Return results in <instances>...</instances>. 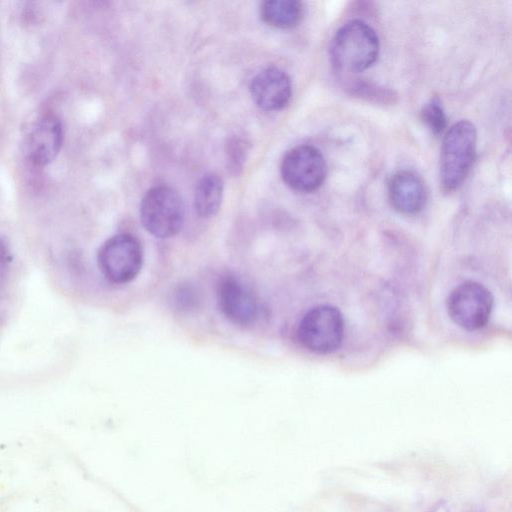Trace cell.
I'll list each match as a JSON object with an SVG mask.
<instances>
[{
  "label": "cell",
  "instance_id": "1",
  "mask_svg": "<svg viewBox=\"0 0 512 512\" xmlns=\"http://www.w3.org/2000/svg\"><path fill=\"white\" fill-rule=\"evenodd\" d=\"M380 44L375 30L362 20L341 26L330 44V59L340 72L358 73L377 60Z\"/></svg>",
  "mask_w": 512,
  "mask_h": 512
},
{
  "label": "cell",
  "instance_id": "2",
  "mask_svg": "<svg viewBox=\"0 0 512 512\" xmlns=\"http://www.w3.org/2000/svg\"><path fill=\"white\" fill-rule=\"evenodd\" d=\"M477 131L474 124L461 120L446 133L441 147L439 176L442 188L457 190L468 176L476 155Z\"/></svg>",
  "mask_w": 512,
  "mask_h": 512
},
{
  "label": "cell",
  "instance_id": "3",
  "mask_svg": "<svg viewBox=\"0 0 512 512\" xmlns=\"http://www.w3.org/2000/svg\"><path fill=\"white\" fill-rule=\"evenodd\" d=\"M184 203L173 188L160 185L149 189L140 204V220L146 231L157 238H169L182 228Z\"/></svg>",
  "mask_w": 512,
  "mask_h": 512
},
{
  "label": "cell",
  "instance_id": "4",
  "mask_svg": "<svg viewBox=\"0 0 512 512\" xmlns=\"http://www.w3.org/2000/svg\"><path fill=\"white\" fill-rule=\"evenodd\" d=\"M96 258L98 268L107 281L125 284L139 274L143 250L135 236L121 233L107 239L99 248Z\"/></svg>",
  "mask_w": 512,
  "mask_h": 512
},
{
  "label": "cell",
  "instance_id": "5",
  "mask_svg": "<svg viewBox=\"0 0 512 512\" xmlns=\"http://www.w3.org/2000/svg\"><path fill=\"white\" fill-rule=\"evenodd\" d=\"M300 343L316 354H329L339 348L344 337V319L331 305H319L302 317L298 330Z\"/></svg>",
  "mask_w": 512,
  "mask_h": 512
},
{
  "label": "cell",
  "instance_id": "6",
  "mask_svg": "<svg viewBox=\"0 0 512 512\" xmlns=\"http://www.w3.org/2000/svg\"><path fill=\"white\" fill-rule=\"evenodd\" d=\"M493 302L491 292L484 285L476 281H465L450 292L446 309L457 326L467 331H476L489 321Z\"/></svg>",
  "mask_w": 512,
  "mask_h": 512
},
{
  "label": "cell",
  "instance_id": "7",
  "mask_svg": "<svg viewBox=\"0 0 512 512\" xmlns=\"http://www.w3.org/2000/svg\"><path fill=\"white\" fill-rule=\"evenodd\" d=\"M280 172L289 188L300 193H311L325 181L327 164L316 147L299 145L285 154Z\"/></svg>",
  "mask_w": 512,
  "mask_h": 512
},
{
  "label": "cell",
  "instance_id": "8",
  "mask_svg": "<svg viewBox=\"0 0 512 512\" xmlns=\"http://www.w3.org/2000/svg\"><path fill=\"white\" fill-rule=\"evenodd\" d=\"M216 297L220 312L230 322L247 326L256 320L257 299L239 278L232 275L223 277L217 285Z\"/></svg>",
  "mask_w": 512,
  "mask_h": 512
},
{
  "label": "cell",
  "instance_id": "9",
  "mask_svg": "<svg viewBox=\"0 0 512 512\" xmlns=\"http://www.w3.org/2000/svg\"><path fill=\"white\" fill-rule=\"evenodd\" d=\"M250 93L258 107L265 111H277L286 107L292 96L289 76L277 67L260 71L251 81Z\"/></svg>",
  "mask_w": 512,
  "mask_h": 512
},
{
  "label": "cell",
  "instance_id": "10",
  "mask_svg": "<svg viewBox=\"0 0 512 512\" xmlns=\"http://www.w3.org/2000/svg\"><path fill=\"white\" fill-rule=\"evenodd\" d=\"M63 139L62 126L55 116H44L31 128L26 151L30 161L37 166L50 163L60 150Z\"/></svg>",
  "mask_w": 512,
  "mask_h": 512
},
{
  "label": "cell",
  "instance_id": "11",
  "mask_svg": "<svg viewBox=\"0 0 512 512\" xmlns=\"http://www.w3.org/2000/svg\"><path fill=\"white\" fill-rule=\"evenodd\" d=\"M391 205L405 215L419 213L426 204L427 193L422 180L413 172L399 171L388 183Z\"/></svg>",
  "mask_w": 512,
  "mask_h": 512
},
{
  "label": "cell",
  "instance_id": "12",
  "mask_svg": "<svg viewBox=\"0 0 512 512\" xmlns=\"http://www.w3.org/2000/svg\"><path fill=\"white\" fill-rule=\"evenodd\" d=\"M303 4L296 0H267L261 3V19L269 26L290 29L303 17Z\"/></svg>",
  "mask_w": 512,
  "mask_h": 512
},
{
  "label": "cell",
  "instance_id": "13",
  "mask_svg": "<svg viewBox=\"0 0 512 512\" xmlns=\"http://www.w3.org/2000/svg\"><path fill=\"white\" fill-rule=\"evenodd\" d=\"M223 180L214 173L203 176L197 183L194 194V208L202 218L214 216L223 197Z\"/></svg>",
  "mask_w": 512,
  "mask_h": 512
},
{
  "label": "cell",
  "instance_id": "14",
  "mask_svg": "<svg viewBox=\"0 0 512 512\" xmlns=\"http://www.w3.org/2000/svg\"><path fill=\"white\" fill-rule=\"evenodd\" d=\"M421 119L435 134H441L447 126V117L438 98L431 99L421 110Z\"/></svg>",
  "mask_w": 512,
  "mask_h": 512
},
{
  "label": "cell",
  "instance_id": "15",
  "mask_svg": "<svg viewBox=\"0 0 512 512\" xmlns=\"http://www.w3.org/2000/svg\"><path fill=\"white\" fill-rule=\"evenodd\" d=\"M248 144L238 138L231 137L226 144L227 169L231 174L237 175L241 172L248 153Z\"/></svg>",
  "mask_w": 512,
  "mask_h": 512
},
{
  "label": "cell",
  "instance_id": "16",
  "mask_svg": "<svg viewBox=\"0 0 512 512\" xmlns=\"http://www.w3.org/2000/svg\"><path fill=\"white\" fill-rule=\"evenodd\" d=\"M350 89L353 94L376 102H390L394 97L390 90L365 81L355 82Z\"/></svg>",
  "mask_w": 512,
  "mask_h": 512
},
{
  "label": "cell",
  "instance_id": "17",
  "mask_svg": "<svg viewBox=\"0 0 512 512\" xmlns=\"http://www.w3.org/2000/svg\"><path fill=\"white\" fill-rule=\"evenodd\" d=\"M197 301L195 290L189 286L179 287L176 291L175 302L179 309H191L197 304Z\"/></svg>",
  "mask_w": 512,
  "mask_h": 512
}]
</instances>
